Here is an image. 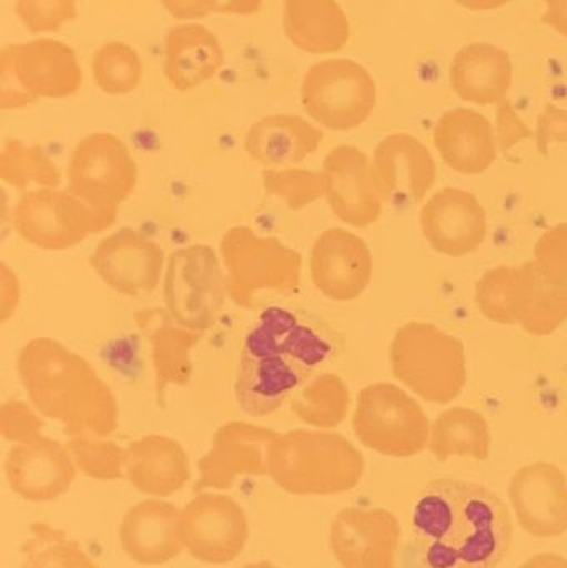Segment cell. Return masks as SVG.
Listing matches in <instances>:
<instances>
[{
    "instance_id": "obj_1",
    "label": "cell",
    "mask_w": 567,
    "mask_h": 568,
    "mask_svg": "<svg viewBox=\"0 0 567 568\" xmlns=\"http://www.w3.org/2000/svg\"><path fill=\"white\" fill-rule=\"evenodd\" d=\"M513 542L512 513L482 484L438 479L413 509V546L425 568H496Z\"/></svg>"
},
{
    "instance_id": "obj_2",
    "label": "cell",
    "mask_w": 567,
    "mask_h": 568,
    "mask_svg": "<svg viewBox=\"0 0 567 568\" xmlns=\"http://www.w3.org/2000/svg\"><path fill=\"white\" fill-rule=\"evenodd\" d=\"M332 344L295 311H262L243 339L235 397L243 413H276L328 361Z\"/></svg>"
},
{
    "instance_id": "obj_3",
    "label": "cell",
    "mask_w": 567,
    "mask_h": 568,
    "mask_svg": "<svg viewBox=\"0 0 567 568\" xmlns=\"http://www.w3.org/2000/svg\"><path fill=\"white\" fill-rule=\"evenodd\" d=\"M17 374L30 404L63 426L69 437L112 436L119 403L95 367L52 337H33L17 356Z\"/></svg>"
},
{
    "instance_id": "obj_4",
    "label": "cell",
    "mask_w": 567,
    "mask_h": 568,
    "mask_svg": "<svg viewBox=\"0 0 567 568\" xmlns=\"http://www.w3.org/2000/svg\"><path fill=\"white\" fill-rule=\"evenodd\" d=\"M363 454L338 433L295 429L279 434L269 453V476L295 496H338L358 486Z\"/></svg>"
},
{
    "instance_id": "obj_5",
    "label": "cell",
    "mask_w": 567,
    "mask_h": 568,
    "mask_svg": "<svg viewBox=\"0 0 567 568\" xmlns=\"http://www.w3.org/2000/svg\"><path fill=\"white\" fill-rule=\"evenodd\" d=\"M389 363L393 376L428 403H453L465 389V346L435 324L412 321L399 327Z\"/></svg>"
},
{
    "instance_id": "obj_6",
    "label": "cell",
    "mask_w": 567,
    "mask_h": 568,
    "mask_svg": "<svg viewBox=\"0 0 567 568\" xmlns=\"http://www.w3.org/2000/svg\"><path fill=\"white\" fill-rule=\"evenodd\" d=\"M219 255L225 268L229 300L252 310L263 291L298 293L303 258L275 236L259 235L245 225L232 226L220 240Z\"/></svg>"
},
{
    "instance_id": "obj_7",
    "label": "cell",
    "mask_w": 567,
    "mask_h": 568,
    "mask_svg": "<svg viewBox=\"0 0 567 568\" xmlns=\"http://www.w3.org/2000/svg\"><path fill=\"white\" fill-rule=\"evenodd\" d=\"M72 47L53 39L6 47L0 53V106L23 109L39 99H67L82 85Z\"/></svg>"
},
{
    "instance_id": "obj_8",
    "label": "cell",
    "mask_w": 567,
    "mask_h": 568,
    "mask_svg": "<svg viewBox=\"0 0 567 568\" xmlns=\"http://www.w3.org/2000/svg\"><path fill=\"white\" fill-rule=\"evenodd\" d=\"M226 300L225 268L212 246H185L166 258L163 301L176 324L203 334L215 326Z\"/></svg>"
},
{
    "instance_id": "obj_9",
    "label": "cell",
    "mask_w": 567,
    "mask_h": 568,
    "mask_svg": "<svg viewBox=\"0 0 567 568\" xmlns=\"http://www.w3.org/2000/svg\"><path fill=\"white\" fill-rule=\"evenodd\" d=\"M117 216L97 212L67 189H37L20 193L12 210V225L29 245L63 252L112 229Z\"/></svg>"
},
{
    "instance_id": "obj_10",
    "label": "cell",
    "mask_w": 567,
    "mask_h": 568,
    "mask_svg": "<svg viewBox=\"0 0 567 568\" xmlns=\"http://www.w3.org/2000/svg\"><path fill=\"white\" fill-rule=\"evenodd\" d=\"M363 446L388 457H413L428 447L432 424L418 400L392 383L363 387L353 414Z\"/></svg>"
},
{
    "instance_id": "obj_11",
    "label": "cell",
    "mask_w": 567,
    "mask_h": 568,
    "mask_svg": "<svg viewBox=\"0 0 567 568\" xmlns=\"http://www.w3.org/2000/svg\"><path fill=\"white\" fill-rule=\"evenodd\" d=\"M139 183V165L123 140L113 133L83 136L69 160L67 190L97 212L115 213Z\"/></svg>"
},
{
    "instance_id": "obj_12",
    "label": "cell",
    "mask_w": 567,
    "mask_h": 568,
    "mask_svg": "<svg viewBox=\"0 0 567 568\" xmlns=\"http://www.w3.org/2000/svg\"><path fill=\"white\" fill-rule=\"evenodd\" d=\"M302 105L310 119L325 129L348 132L372 116L376 83L355 60H325L303 77Z\"/></svg>"
},
{
    "instance_id": "obj_13",
    "label": "cell",
    "mask_w": 567,
    "mask_h": 568,
    "mask_svg": "<svg viewBox=\"0 0 567 568\" xmlns=\"http://www.w3.org/2000/svg\"><path fill=\"white\" fill-rule=\"evenodd\" d=\"M185 549L200 562L223 566L233 562L249 542V520L242 507L223 494H196L182 510Z\"/></svg>"
},
{
    "instance_id": "obj_14",
    "label": "cell",
    "mask_w": 567,
    "mask_h": 568,
    "mask_svg": "<svg viewBox=\"0 0 567 568\" xmlns=\"http://www.w3.org/2000/svg\"><path fill=\"white\" fill-rule=\"evenodd\" d=\"M90 266L100 280L129 297L149 296L165 275L162 246L135 229H120L105 236L90 255Z\"/></svg>"
},
{
    "instance_id": "obj_15",
    "label": "cell",
    "mask_w": 567,
    "mask_h": 568,
    "mask_svg": "<svg viewBox=\"0 0 567 568\" xmlns=\"http://www.w3.org/2000/svg\"><path fill=\"white\" fill-rule=\"evenodd\" d=\"M325 180V199L333 215L352 226L368 229L383 213V200L376 189L373 163L353 145L330 150L320 170Z\"/></svg>"
},
{
    "instance_id": "obj_16",
    "label": "cell",
    "mask_w": 567,
    "mask_h": 568,
    "mask_svg": "<svg viewBox=\"0 0 567 568\" xmlns=\"http://www.w3.org/2000/svg\"><path fill=\"white\" fill-rule=\"evenodd\" d=\"M279 434L242 420L223 424L213 437L212 449L199 460L200 479L193 493L230 489L242 476H266L270 446Z\"/></svg>"
},
{
    "instance_id": "obj_17",
    "label": "cell",
    "mask_w": 567,
    "mask_h": 568,
    "mask_svg": "<svg viewBox=\"0 0 567 568\" xmlns=\"http://www.w3.org/2000/svg\"><path fill=\"white\" fill-rule=\"evenodd\" d=\"M402 526L386 509H345L330 530V549L343 568H399Z\"/></svg>"
},
{
    "instance_id": "obj_18",
    "label": "cell",
    "mask_w": 567,
    "mask_h": 568,
    "mask_svg": "<svg viewBox=\"0 0 567 568\" xmlns=\"http://www.w3.org/2000/svg\"><path fill=\"white\" fill-rule=\"evenodd\" d=\"M373 255L365 240L343 229H328L310 252L313 286L335 303H348L372 283Z\"/></svg>"
},
{
    "instance_id": "obj_19",
    "label": "cell",
    "mask_w": 567,
    "mask_h": 568,
    "mask_svg": "<svg viewBox=\"0 0 567 568\" xmlns=\"http://www.w3.org/2000/svg\"><path fill=\"white\" fill-rule=\"evenodd\" d=\"M372 163L383 203L402 209L422 202L438 175L432 152L408 133L385 136L376 146Z\"/></svg>"
},
{
    "instance_id": "obj_20",
    "label": "cell",
    "mask_w": 567,
    "mask_h": 568,
    "mask_svg": "<svg viewBox=\"0 0 567 568\" xmlns=\"http://www.w3.org/2000/svg\"><path fill=\"white\" fill-rule=\"evenodd\" d=\"M419 223L429 246L449 258L472 255L488 235V219L479 200L453 186L439 190L426 202Z\"/></svg>"
},
{
    "instance_id": "obj_21",
    "label": "cell",
    "mask_w": 567,
    "mask_h": 568,
    "mask_svg": "<svg viewBox=\"0 0 567 568\" xmlns=\"http://www.w3.org/2000/svg\"><path fill=\"white\" fill-rule=\"evenodd\" d=\"M77 470L65 444L43 434L13 444L6 459L10 489L30 503H50L65 494Z\"/></svg>"
},
{
    "instance_id": "obj_22",
    "label": "cell",
    "mask_w": 567,
    "mask_h": 568,
    "mask_svg": "<svg viewBox=\"0 0 567 568\" xmlns=\"http://www.w3.org/2000/svg\"><path fill=\"white\" fill-rule=\"evenodd\" d=\"M509 500L523 530L553 539L567 532V479L555 464L522 467L509 483Z\"/></svg>"
},
{
    "instance_id": "obj_23",
    "label": "cell",
    "mask_w": 567,
    "mask_h": 568,
    "mask_svg": "<svg viewBox=\"0 0 567 568\" xmlns=\"http://www.w3.org/2000/svg\"><path fill=\"white\" fill-rule=\"evenodd\" d=\"M533 306L523 329L549 336L567 321V223L543 233L531 262Z\"/></svg>"
},
{
    "instance_id": "obj_24",
    "label": "cell",
    "mask_w": 567,
    "mask_h": 568,
    "mask_svg": "<svg viewBox=\"0 0 567 568\" xmlns=\"http://www.w3.org/2000/svg\"><path fill=\"white\" fill-rule=\"evenodd\" d=\"M135 321L150 344L156 403L165 404L169 387H185L192 381L193 351L202 341V333L176 324L165 307L139 311Z\"/></svg>"
},
{
    "instance_id": "obj_25",
    "label": "cell",
    "mask_w": 567,
    "mask_h": 568,
    "mask_svg": "<svg viewBox=\"0 0 567 568\" xmlns=\"http://www.w3.org/2000/svg\"><path fill=\"white\" fill-rule=\"evenodd\" d=\"M182 510L162 500H142L120 524L123 552L140 566H163L185 549L182 539Z\"/></svg>"
},
{
    "instance_id": "obj_26",
    "label": "cell",
    "mask_w": 567,
    "mask_h": 568,
    "mask_svg": "<svg viewBox=\"0 0 567 568\" xmlns=\"http://www.w3.org/2000/svg\"><path fill=\"white\" fill-rule=\"evenodd\" d=\"M433 142L443 162L463 175L486 172L498 156V140L492 122L465 106L448 110L439 116Z\"/></svg>"
},
{
    "instance_id": "obj_27",
    "label": "cell",
    "mask_w": 567,
    "mask_h": 568,
    "mask_svg": "<svg viewBox=\"0 0 567 568\" xmlns=\"http://www.w3.org/2000/svg\"><path fill=\"white\" fill-rule=\"evenodd\" d=\"M125 449V477L146 496H172L192 477L189 454L172 437L150 434L133 440Z\"/></svg>"
},
{
    "instance_id": "obj_28",
    "label": "cell",
    "mask_w": 567,
    "mask_h": 568,
    "mask_svg": "<svg viewBox=\"0 0 567 568\" xmlns=\"http://www.w3.org/2000/svg\"><path fill=\"white\" fill-rule=\"evenodd\" d=\"M323 139L325 133L303 116L279 113L250 126L245 150L265 169H288L312 156Z\"/></svg>"
},
{
    "instance_id": "obj_29",
    "label": "cell",
    "mask_w": 567,
    "mask_h": 568,
    "mask_svg": "<svg viewBox=\"0 0 567 568\" xmlns=\"http://www.w3.org/2000/svg\"><path fill=\"white\" fill-rule=\"evenodd\" d=\"M513 60L493 43L463 47L449 67V80L459 99L476 105H499L513 83Z\"/></svg>"
},
{
    "instance_id": "obj_30",
    "label": "cell",
    "mask_w": 567,
    "mask_h": 568,
    "mask_svg": "<svg viewBox=\"0 0 567 568\" xmlns=\"http://www.w3.org/2000/svg\"><path fill=\"white\" fill-rule=\"evenodd\" d=\"M225 62L215 33L199 23L179 26L165 37L163 73L173 89L189 92L213 79Z\"/></svg>"
},
{
    "instance_id": "obj_31",
    "label": "cell",
    "mask_w": 567,
    "mask_h": 568,
    "mask_svg": "<svg viewBox=\"0 0 567 568\" xmlns=\"http://www.w3.org/2000/svg\"><path fill=\"white\" fill-rule=\"evenodd\" d=\"M283 29L303 52L333 53L350 39V22L336 0H283Z\"/></svg>"
},
{
    "instance_id": "obj_32",
    "label": "cell",
    "mask_w": 567,
    "mask_h": 568,
    "mask_svg": "<svg viewBox=\"0 0 567 568\" xmlns=\"http://www.w3.org/2000/svg\"><path fill=\"white\" fill-rule=\"evenodd\" d=\"M476 304L493 323L523 326L533 306L531 263L488 270L476 284Z\"/></svg>"
},
{
    "instance_id": "obj_33",
    "label": "cell",
    "mask_w": 567,
    "mask_h": 568,
    "mask_svg": "<svg viewBox=\"0 0 567 568\" xmlns=\"http://www.w3.org/2000/svg\"><path fill=\"white\" fill-rule=\"evenodd\" d=\"M428 449L442 463L453 456L486 460L492 449L488 420L468 407L445 410L433 423Z\"/></svg>"
},
{
    "instance_id": "obj_34",
    "label": "cell",
    "mask_w": 567,
    "mask_h": 568,
    "mask_svg": "<svg viewBox=\"0 0 567 568\" xmlns=\"http://www.w3.org/2000/svg\"><path fill=\"white\" fill-rule=\"evenodd\" d=\"M292 413L306 426L335 429L348 416L350 396L345 381L335 373L315 374L290 399Z\"/></svg>"
},
{
    "instance_id": "obj_35",
    "label": "cell",
    "mask_w": 567,
    "mask_h": 568,
    "mask_svg": "<svg viewBox=\"0 0 567 568\" xmlns=\"http://www.w3.org/2000/svg\"><path fill=\"white\" fill-rule=\"evenodd\" d=\"M0 179L26 193L37 189H59L62 172L40 145H27L22 140H7L0 152Z\"/></svg>"
},
{
    "instance_id": "obj_36",
    "label": "cell",
    "mask_w": 567,
    "mask_h": 568,
    "mask_svg": "<svg viewBox=\"0 0 567 568\" xmlns=\"http://www.w3.org/2000/svg\"><path fill=\"white\" fill-rule=\"evenodd\" d=\"M23 554V568H99L75 540L45 524H33Z\"/></svg>"
},
{
    "instance_id": "obj_37",
    "label": "cell",
    "mask_w": 567,
    "mask_h": 568,
    "mask_svg": "<svg viewBox=\"0 0 567 568\" xmlns=\"http://www.w3.org/2000/svg\"><path fill=\"white\" fill-rule=\"evenodd\" d=\"M92 73L97 87L107 95H126L142 82L143 67L132 47L110 42L93 57Z\"/></svg>"
},
{
    "instance_id": "obj_38",
    "label": "cell",
    "mask_w": 567,
    "mask_h": 568,
    "mask_svg": "<svg viewBox=\"0 0 567 568\" xmlns=\"http://www.w3.org/2000/svg\"><path fill=\"white\" fill-rule=\"evenodd\" d=\"M263 190L285 203L286 209L303 210L320 199H325V180L322 172L296 169H265L262 172Z\"/></svg>"
},
{
    "instance_id": "obj_39",
    "label": "cell",
    "mask_w": 567,
    "mask_h": 568,
    "mask_svg": "<svg viewBox=\"0 0 567 568\" xmlns=\"http://www.w3.org/2000/svg\"><path fill=\"white\" fill-rule=\"evenodd\" d=\"M67 449L77 469L97 480L125 476L126 449L102 437H69Z\"/></svg>"
},
{
    "instance_id": "obj_40",
    "label": "cell",
    "mask_w": 567,
    "mask_h": 568,
    "mask_svg": "<svg viewBox=\"0 0 567 568\" xmlns=\"http://www.w3.org/2000/svg\"><path fill=\"white\" fill-rule=\"evenodd\" d=\"M17 16L29 32H57L77 17V0H17Z\"/></svg>"
},
{
    "instance_id": "obj_41",
    "label": "cell",
    "mask_w": 567,
    "mask_h": 568,
    "mask_svg": "<svg viewBox=\"0 0 567 568\" xmlns=\"http://www.w3.org/2000/svg\"><path fill=\"white\" fill-rule=\"evenodd\" d=\"M42 414L23 400H7L0 407V433L10 443H23L40 436L43 430Z\"/></svg>"
},
{
    "instance_id": "obj_42",
    "label": "cell",
    "mask_w": 567,
    "mask_h": 568,
    "mask_svg": "<svg viewBox=\"0 0 567 568\" xmlns=\"http://www.w3.org/2000/svg\"><path fill=\"white\" fill-rule=\"evenodd\" d=\"M535 139L541 155H548L553 143H567V110L548 103L538 116Z\"/></svg>"
},
{
    "instance_id": "obj_43",
    "label": "cell",
    "mask_w": 567,
    "mask_h": 568,
    "mask_svg": "<svg viewBox=\"0 0 567 568\" xmlns=\"http://www.w3.org/2000/svg\"><path fill=\"white\" fill-rule=\"evenodd\" d=\"M496 122H498V140L503 153L508 152L512 146H515L522 140L535 136V133L516 115L515 109H513L508 99L499 103Z\"/></svg>"
},
{
    "instance_id": "obj_44",
    "label": "cell",
    "mask_w": 567,
    "mask_h": 568,
    "mask_svg": "<svg viewBox=\"0 0 567 568\" xmlns=\"http://www.w3.org/2000/svg\"><path fill=\"white\" fill-rule=\"evenodd\" d=\"M170 16L179 20L203 19L216 12L220 0H160Z\"/></svg>"
},
{
    "instance_id": "obj_45",
    "label": "cell",
    "mask_w": 567,
    "mask_h": 568,
    "mask_svg": "<svg viewBox=\"0 0 567 568\" xmlns=\"http://www.w3.org/2000/svg\"><path fill=\"white\" fill-rule=\"evenodd\" d=\"M19 300L20 286L16 273L2 262L0 263V321L2 323L16 314Z\"/></svg>"
},
{
    "instance_id": "obj_46",
    "label": "cell",
    "mask_w": 567,
    "mask_h": 568,
    "mask_svg": "<svg viewBox=\"0 0 567 568\" xmlns=\"http://www.w3.org/2000/svg\"><path fill=\"white\" fill-rule=\"evenodd\" d=\"M546 12L543 23L567 37V0H545Z\"/></svg>"
},
{
    "instance_id": "obj_47",
    "label": "cell",
    "mask_w": 567,
    "mask_h": 568,
    "mask_svg": "<svg viewBox=\"0 0 567 568\" xmlns=\"http://www.w3.org/2000/svg\"><path fill=\"white\" fill-rule=\"evenodd\" d=\"M263 0H226L225 3H220L216 12L219 13H235V16H252L262 9Z\"/></svg>"
},
{
    "instance_id": "obj_48",
    "label": "cell",
    "mask_w": 567,
    "mask_h": 568,
    "mask_svg": "<svg viewBox=\"0 0 567 568\" xmlns=\"http://www.w3.org/2000/svg\"><path fill=\"white\" fill-rule=\"evenodd\" d=\"M518 568H567V559L558 554H539Z\"/></svg>"
},
{
    "instance_id": "obj_49",
    "label": "cell",
    "mask_w": 567,
    "mask_h": 568,
    "mask_svg": "<svg viewBox=\"0 0 567 568\" xmlns=\"http://www.w3.org/2000/svg\"><path fill=\"white\" fill-rule=\"evenodd\" d=\"M455 2L473 12H488V10L502 9L513 0H455Z\"/></svg>"
},
{
    "instance_id": "obj_50",
    "label": "cell",
    "mask_w": 567,
    "mask_h": 568,
    "mask_svg": "<svg viewBox=\"0 0 567 568\" xmlns=\"http://www.w3.org/2000/svg\"><path fill=\"white\" fill-rule=\"evenodd\" d=\"M243 568H279V567L273 566L272 562H266V560H262V562L249 564V566H245Z\"/></svg>"
}]
</instances>
